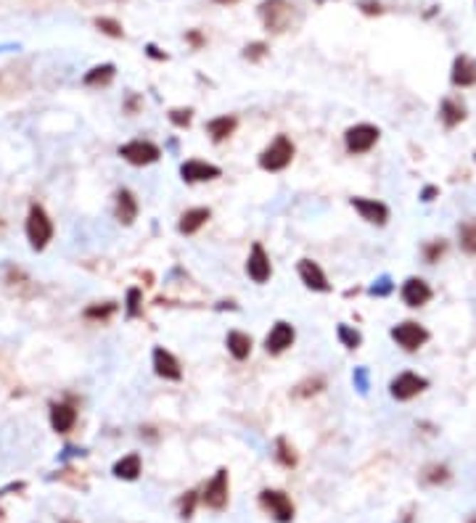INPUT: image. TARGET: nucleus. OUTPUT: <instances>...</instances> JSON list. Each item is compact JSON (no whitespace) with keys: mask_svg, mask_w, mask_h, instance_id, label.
<instances>
[{"mask_svg":"<svg viewBox=\"0 0 476 523\" xmlns=\"http://www.w3.org/2000/svg\"><path fill=\"white\" fill-rule=\"evenodd\" d=\"M294 159V143L289 135H278L268 149L260 153V167L265 172H280L286 169Z\"/></svg>","mask_w":476,"mask_h":523,"instance_id":"obj_1","label":"nucleus"},{"mask_svg":"<svg viewBox=\"0 0 476 523\" xmlns=\"http://www.w3.org/2000/svg\"><path fill=\"white\" fill-rule=\"evenodd\" d=\"M27 238H29V246L35 249V252H43L48 246V241L53 238V225L48 220L46 209L38 204L29 206V217H27Z\"/></svg>","mask_w":476,"mask_h":523,"instance_id":"obj_2","label":"nucleus"},{"mask_svg":"<svg viewBox=\"0 0 476 523\" xmlns=\"http://www.w3.org/2000/svg\"><path fill=\"white\" fill-rule=\"evenodd\" d=\"M260 16L270 32H286L294 19V6L289 0H265L260 6Z\"/></svg>","mask_w":476,"mask_h":523,"instance_id":"obj_3","label":"nucleus"},{"mask_svg":"<svg viewBox=\"0 0 476 523\" xmlns=\"http://www.w3.org/2000/svg\"><path fill=\"white\" fill-rule=\"evenodd\" d=\"M392 338L394 344L402 346L405 352H418L421 346L429 341V330L416 320H405V323L392 328Z\"/></svg>","mask_w":476,"mask_h":523,"instance_id":"obj_4","label":"nucleus"},{"mask_svg":"<svg viewBox=\"0 0 476 523\" xmlns=\"http://www.w3.org/2000/svg\"><path fill=\"white\" fill-rule=\"evenodd\" d=\"M379 135H381L379 127L363 122V124H355V127H349L344 132V146L349 153H368L379 143Z\"/></svg>","mask_w":476,"mask_h":523,"instance_id":"obj_5","label":"nucleus"},{"mask_svg":"<svg viewBox=\"0 0 476 523\" xmlns=\"http://www.w3.org/2000/svg\"><path fill=\"white\" fill-rule=\"evenodd\" d=\"M120 156L125 161L135 164V167H149V164L159 161L162 151H159V146H154L151 141H132V143L120 146Z\"/></svg>","mask_w":476,"mask_h":523,"instance_id":"obj_6","label":"nucleus"},{"mask_svg":"<svg viewBox=\"0 0 476 523\" xmlns=\"http://www.w3.org/2000/svg\"><path fill=\"white\" fill-rule=\"evenodd\" d=\"M426 389H429V381L418 373H400L392 383H389V392H392V397L397 402H408V399L418 397V394L426 392Z\"/></svg>","mask_w":476,"mask_h":523,"instance_id":"obj_7","label":"nucleus"},{"mask_svg":"<svg viewBox=\"0 0 476 523\" xmlns=\"http://www.w3.org/2000/svg\"><path fill=\"white\" fill-rule=\"evenodd\" d=\"M260 502L265 510H270V515L280 523H291L294 521V505L283 492L278 489H265L260 495Z\"/></svg>","mask_w":476,"mask_h":523,"instance_id":"obj_8","label":"nucleus"},{"mask_svg":"<svg viewBox=\"0 0 476 523\" xmlns=\"http://www.w3.org/2000/svg\"><path fill=\"white\" fill-rule=\"evenodd\" d=\"M246 275L252 278L254 283H268L273 275V264L268 252L262 249V243H254L252 252H249V259H246Z\"/></svg>","mask_w":476,"mask_h":523,"instance_id":"obj_9","label":"nucleus"},{"mask_svg":"<svg viewBox=\"0 0 476 523\" xmlns=\"http://www.w3.org/2000/svg\"><path fill=\"white\" fill-rule=\"evenodd\" d=\"M201 500H204V505L206 507H212V510H223L225 505H228V470H225V468H220L217 476L206 484Z\"/></svg>","mask_w":476,"mask_h":523,"instance_id":"obj_10","label":"nucleus"},{"mask_svg":"<svg viewBox=\"0 0 476 523\" xmlns=\"http://www.w3.org/2000/svg\"><path fill=\"white\" fill-rule=\"evenodd\" d=\"M294 338H297V330H294V325H289V323H275V325L270 328V333H268V338H265V349L270 352V355H280V352H286L289 346H294Z\"/></svg>","mask_w":476,"mask_h":523,"instance_id":"obj_11","label":"nucleus"},{"mask_svg":"<svg viewBox=\"0 0 476 523\" xmlns=\"http://www.w3.org/2000/svg\"><path fill=\"white\" fill-rule=\"evenodd\" d=\"M400 296L408 307H423V304L431 301V286L423 278H408V281L402 283Z\"/></svg>","mask_w":476,"mask_h":523,"instance_id":"obj_12","label":"nucleus"},{"mask_svg":"<svg viewBox=\"0 0 476 523\" xmlns=\"http://www.w3.org/2000/svg\"><path fill=\"white\" fill-rule=\"evenodd\" d=\"M220 175H223L220 167L209 164V161H199V159H191L180 167V178L186 180V183H209V180H217Z\"/></svg>","mask_w":476,"mask_h":523,"instance_id":"obj_13","label":"nucleus"},{"mask_svg":"<svg viewBox=\"0 0 476 523\" xmlns=\"http://www.w3.org/2000/svg\"><path fill=\"white\" fill-rule=\"evenodd\" d=\"M154 370H157V375L159 378H164V381H180V378H183L178 357L172 355V352H167L164 346H157V349H154Z\"/></svg>","mask_w":476,"mask_h":523,"instance_id":"obj_14","label":"nucleus"},{"mask_svg":"<svg viewBox=\"0 0 476 523\" xmlns=\"http://www.w3.org/2000/svg\"><path fill=\"white\" fill-rule=\"evenodd\" d=\"M352 206H355L357 215L371 225H386V220H389V206L381 204V201H376V198L357 196V198H352Z\"/></svg>","mask_w":476,"mask_h":523,"instance_id":"obj_15","label":"nucleus"},{"mask_svg":"<svg viewBox=\"0 0 476 523\" xmlns=\"http://www.w3.org/2000/svg\"><path fill=\"white\" fill-rule=\"evenodd\" d=\"M299 278H302V283H305L310 291H320V293L331 291V283H328L323 267H320L317 262H312V259H302V262H299Z\"/></svg>","mask_w":476,"mask_h":523,"instance_id":"obj_16","label":"nucleus"},{"mask_svg":"<svg viewBox=\"0 0 476 523\" xmlns=\"http://www.w3.org/2000/svg\"><path fill=\"white\" fill-rule=\"evenodd\" d=\"M77 423V410L72 407V404L66 402H58L51 407V426H53V431H58V433H69V431L75 428Z\"/></svg>","mask_w":476,"mask_h":523,"instance_id":"obj_17","label":"nucleus"},{"mask_svg":"<svg viewBox=\"0 0 476 523\" xmlns=\"http://www.w3.org/2000/svg\"><path fill=\"white\" fill-rule=\"evenodd\" d=\"M453 85H458V87L476 85V61L471 56H458L453 61Z\"/></svg>","mask_w":476,"mask_h":523,"instance_id":"obj_18","label":"nucleus"},{"mask_svg":"<svg viewBox=\"0 0 476 523\" xmlns=\"http://www.w3.org/2000/svg\"><path fill=\"white\" fill-rule=\"evenodd\" d=\"M209 217H212V212L206 209V206H196V209H188L186 215L180 217V225L178 230L183 235H194L196 230H201L206 222H209Z\"/></svg>","mask_w":476,"mask_h":523,"instance_id":"obj_19","label":"nucleus"},{"mask_svg":"<svg viewBox=\"0 0 476 523\" xmlns=\"http://www.w3.org/2000/svg\"><path fill=\"white\" fill-rule=\"evenodd\" d=\"M225 346H228V352L236 360H246V357L252 355V336L243 333V330H231L228 338H225Z\"/></svg>","mask_w":476,"mask_h":523,"instance_id":"obj_20","label":"nucleus"},{"mask_svg":"<svg viewBox=\"0 0 476 523\" xmlns=\"http://www.w3.org/2000/svg\"><path fill=\"white\" fill-rule=\"evenodd\" d=\"M138 217V201L132 196L130 190H120L117 193V220L122 225H132Z\"/></svg>","mask_w":476,"mask_h":523,"instance_id":"obj_21","label":"nucleus"},{"mask_svg":"<svg viewBox=\"0 0 476 523\" xmlns=\"http://www.w3.org/2000/svg\"><path fill=\"white\" fill-rule=\"evenodd\" d=\"M236 127H238V119H236V117H228V114H225V117H217V119L206 122V132L212 135V141H215V143L225 141V138H231V135L236 132Z\"/></svg>","mask_w":476,"mask_h":523,"instance_id":"obj_22","label":"nucleus"},{"mask_svg":"<svg viewBox=\"0 0 476 523\" xmlns=\"http://www.w3.org/2000/svg\"><path fill=\"white\" fill-rule=\"evenodd\" d=\"M439 114H442L445 127L453 130V127H458L460 122L466 119V106H463L460 101H455V98H445V101H442V112Z\"/></svg>","mask_w":476,"mask_h":523,"instance_id":"obj_23","label":"nucleus"},{"mask_svg":"<svg viewBox=\"0 0 476 523\" xmlns=\"http://www.w3.org/2000/svg\"><path fill=\"white\" fill-rule=\"evenodd\" d=\"M114 476L125 478V481H135L140 476V458L138 455H127L114 465Z\"/></svg>","mask_w":476,"mask_h":523,"instance_id":"obj_24","label":"nucleus"},{"mask_svg":"<svg viewBox=\"0 0 476 523\" xmlns=\"http://www.w3.org/2000/svg\"><path fill=\"white\" fill-rule=\"evenodd\" d=\"M112 80H114V66L101 64V66H95V69H90V72L85 75L83 82L88 85V87H103V85H109Z\"/></svg>","mask_w":476,"mask_h":523,"instance_id":"obj_25","label":"nucleus"},{"mask_svg":"<svg viewBox=\"0 0 476 523\" xmlns=\"http://www.w3.org/2000/svg\"><path fill=\"white\" fill-rule=\"evenodd\" d=\"M458 235H460V249L474 257L476 254V220H466V222L458 227Z\"/></svg>","mask_w":476,"mask_h":523,"instance_id":"obj_26","label":"nucleus"},{"mask_svg":"<svg viewBox=\"0 0 476 523\" xmlns=\"http://www.w3.org/2000/svg\"><path fill=\"white\" fill-rule=\"evenodd\" d=\"M95 27L101 29V32H106L109 38H122V35H125V29H122L120 21L106 19V16H98V19H95Z\"/></svg>","mask_w":476,"mask_h":523,"instance_id":"obj_27","label":"nucleus"},{"mask_svg":"<svg viewBox=\"0 0 476 523\" xmlns=\"http://www.w3.org/2000/svg\"><path fill=\"white\" fill-rule=\"evenodd\" d=\"M339 338H342V344L347 346V349H357L360 346V333L357 330H352L349 325H339Z\"/></svg>","mask_w":476,"mask_h":523,"instance_id":"obj_28","label":"nucleus"},{"mask_svg":"<svg viewBox=\"0 0 476 523\" xmlns=\"http://www.w3.org/2000/svg\"><path fill=\"white\" fill-rule=\"evenodd\" d=\"M278 463L280 465H297V455H294V449L289 447V441L286 439H278Z\"/></svg>","mask_w":476,"mask_h":523,"instance_id":"obj_29","label":"nucleus"},{"mask_svg":"<svg viewBox=\"0 0 476 523\" xmlns=\"http://www.w3.org/2000/svg\"><path fill=\"white\" fill-rule=\"evenodd\" d=\"M448 252V243L445 241H431L426 243V249H423V257H426V262H439V257Z\"/></svg>","mask_w":476,"mask_h":523,"instance_id":"obj_30","label":"nucleus"},{"mask_svg":"<svg viewBox=\"0 0 476 523\" xmlns=\"http://www.w3.org/2000/svg\"><path fill=\"white\" fill-rule=\"evenodd\" d=\"M114 309H117V304H103V307H90L85 309V318L88 320H106L114 315Z\"/></svg>","mask_w":476,"mask_h":523,"instance_id":"obj_31","label":"nucleus"},{"mask_svg":"<svg viewBox=\"0 0 476 523\" xmlns=\"http://www.w3.org/2000/svg\"><path fill=\"white\" fill-rule=\"evenodd\" d=\"M191 119H194V112H191V109H172V112H169V122H172L175 127H188Z\"/></svg>","mask_w":476,"mask_h":523,"instance_id":"obj_32","label":"nucleus"},{"mask_svg":"<svg viewBox=\"0 0 476 523\" xmlns=\"http://www.w3.org/2000/svg\"><path fill=\"white\" fill-rule=\"evenodd\" d=\"M323 389V378H315V381H305L302 386H297V397H310V394H317Z\"/></svg>","mask_w":476,"mask_h":523,"instance_id":"obj_33","label":"nucleus"},{"mask_svg":"<svg viewBox=\"0 0 476 523\" xmlns=\"http://www.w3.org/2000/svg\"><path fill=\"white\" fill-rule=\"evenodd\" d=\"M140 309V291L138 289H130V293H127V315L130 318H135Z\"/></svg>","mask_w":476,"mask_h":523,"instance_id":"obj_34","label":"nucleus"},{"mask_svg":"<svg viewBox=\"0 0 476 523\" xmlns=\"http://www.w3.org/2000/svg\"><path fill=\"white\" fill-rule=\"evenodd\" d=\"M450 478V473H448V468L445 465H434V468H429V476H426V481H431V484H437V481H448Z\"/></svg>","mask_w":476,"mask_h":523,"instance_id":"obj_35","label":"nucleus"},{"mask_svg":"<svg viewBox=\"0 0 476 523\" xmlns=\"http://www.w3.org/2000/svg\"><path fill=\"white\" fill-rule=\"evenodd\" d=\"M265 50H268V45H265V43H254V45L246 48V53H243V56L249 58V61H260V58L265 56Z\"/></svg>","mask_w":476,"mask_h":523,"instance_id":"obj_36","label":"nucleus"},{"mask_svg":"<svg viewBox=\"0 0 476 523\" xmlns=\"http://www.w3.org/2000/svg\"><path fill=\"white\" fill-rule=\"evenodd\" d=\"M194 505H196V495L191 492V495H186V500H183V510H180L183 518H191V515H194Z\"/></svg>","mask_w":476,"mask_h":523,"instance_id":"obj_37","label":"nucleus"},{"mask_svg":"<svg viewBox=\"0 0 476 523\" xmlns=\"http://www.w3.org/2000/svg\"><path fill=\"white\" fill-rule=\"evenodd\" d=\"M371 291H374V293H379V296H384V293H389V291H392V286H389V281L384 278L381 286H379V289H376V286H374V289H371Z\"/></svg>","mask_w":476,"mask_h":523,"instance_id":"obj_38","label":"nucleus"},{"mask_svg":"<svg viewBox=\"0 0 476 523\" xmlns=\"http://www.w3.org/2000/svg\"><path fill=\"white\" fill-rule=\"evenodd\" d=\"M363 11L365 14H381V6L379 3H363Z\"/></svg>","mask_w":476,"mask_h":523,"instance_id":"obj_39","label":"nucleus"},{"mask_svg":"<svg viewBox=\"0 0 476 523\" xmlns=\"http://www.w3.org/2000/svg\"><path fill=\"white\" fill-rule=\"evenodd\" d=\"M437 193H439L437 188H426V190L421 193V198H423V201H434V196H437Z\"/></svg>","mask_w":476,"mask_h":523,"instance_id":"obj_40","label":"nucleus"},{"mask_svg":"<svg viewBox=\"0 0 476 523\" xmlns=\"http://www.w3.org/2000/svg\"><path fill=\"white\" fill-rule=\"evenodd\" d=\"M188 40H191L194 45H201V43H204V40H201V35H199V32H191V35H188Z\"/></svg>","mask_w":476,"mask_h":523,"instance_id":"obj_41","label":"nucleus"},{"mask_svg":"<svg viewBox=\"0 0 476 523\" xmlns=\"http://www.w3.org/2000/svg\"><path fill=\"white\" fill-rule=\"evenodd\" d=\"M146 50H149V56H154V58H167V56H164V53H159V50H157V48H154V45H149V48H146Z\"/></svg>","mask_w":476,"mask_h":523,"instance_id":"obj_42","label":"nucleus"},{"mask_svg":"<svg viewBox=\"0 0 476 523\" xmlns=\"http://www.w3.org/2000/svg\"><path fill=\"white\" fill-rule=\"evenodd\" d=\"M357 383H360V389L365 392V370H357Z\"/></svg>","mask_w":476,"mask_h":523,"instance_id":"obj_43","label":"nucleus"},{"mask_svg":"<svg viewBox=\"0 0 476 523\" xmlns=\"http://www.w3.org/2000/svg\"><path fill=\"white\" fill-rule=\"evenodd\" d=\"M215 3H223V6H231V3H238V0H215Z\"/></svg>","mask_w":476,"mask_h":523,"instance_id":"obj_44","label":"nucleus"},{"mask_svg":"<svg viewBox=\"0 0 476 523\" xmlns=\"http://www.w3.org/2000/svg\"><path fill=\"white\" fill-rule=\"evenodd\" d=\"M471 523H476V518H474V521H471Z\"/></svg>","mask_w":476,"mask_h":523,"instance_id":"obj_45","label":"nucleus"},{"mask_svg":"<svg viewBox=\"0 0 476 523\" xmlns=\"http://www.w3.org/2000/svg\"><path fill=\"white\" fill-rule=\"evenodd\" d=\"M64 523H72V521H64Z\"/></svg>","mask_w":476,"mask_h":523,"instance_id":"obj_46","label":"nucleus"},{"mask_svg":"<svg viewBox=\"0 0 476 523\" xmlns=\"http://www.w3.org/2000/svg\"><path fill=\"white\" fill-rule=\"evenodd\" d=\"M317 3H323V0H317Z\"/></svg>","mask_w":476,"mask_h":523,"instance_id":"obj_47","label":"nucleus"},{"mask_svg":"<svg viewBox=\"0 0 476 523\" xmlns=\"http://www.w3.org/2000/svg\"><path fill=\"white\" fill-rule=\"evenodd\" d=\"M474 159H476V153H474Z\"/></svg>","mask_w":476,"mask_h":523,"instance_id":"obj_48","label":"nucleus"}]
</instances>
